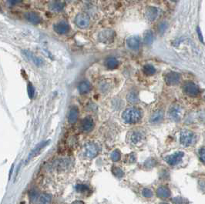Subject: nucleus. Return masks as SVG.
Returning <instances> with one entry per match:
<instances>
[{
	"label": "nucleus",
	"instance_id": "obj_1",
	"mask_svg": "<svg viewBox=\"0 0 205 204\" xmlns=\"http://www.w3.org/2000/svg\"><path fill=\"white\" fill-rule=\"evenodd\" d=\"M122 118L126 123H136L141 118V112H140V109L136 107L128 108L123 113Z\"/></svg>",
	"mask_w": 205,
	"mask_h": 204
},
{
	"label": "nucleus",
	"instance_id": "obj_2",
	"mask_svg": "<svg viewBox=\"0 0 205 204\" xmlns=\"http://www.w3.org/2000/svg\"><path fill=\"white\" fill-rule=\"evenodd\" d=\"M89 23H90V18L87 14L84 12L77 14L75 18V24L76 26L80 29L87 28L89 25Z\"/></svg>",
	"mask_w": 205,
	"mask_h": 204
},
{
	"label": "nucleus",
	"instance_id": "obj_3",
	"mask_svg": "<svg viewBox=\"0 0 205 204\" xmlns=\"http://www.w3.org/2000/svg\"><path fill=\"white\" fill-rule=\"evenodd\" d=\"M99 152V147L97 144L93 143H89L85 146L84 150V156L86 158L93 159L96 157Z\"/></svg>",
	"mask_w": 205,
	"mask_h": 204
},
{
	"label": "nucleus",
	"instance_id": "obj_4",
	"mask_svg": "<svg viewBox=\"0 0 205 204\" xmlns=\"http://www.w3.org/2000/svg\"><path fill=\"white\" fill-rule=\"evenodd\" d=\"M194 136L189 130H183L180 135V143L184 146H189L194 143Z\"/></svg>",
	"mask_w": 205,
	"mask_h": 204
},
{
	"label": "nucleus",
	"instance_id": "obj_5",
	"mask_svg": "<svg viewBox=\"0 0 205 204\" xmlns=\"http://www.w3.org/2000/svg\"><path fill=\"white\" fill-rule=\"evenodd\" d=\"M184 92L190 97H196L199 94V88L196 84L192 82H187L184 85Z\"/></svg>",
	"mask_w": 205,
	"mask_h": 204
},
{
	"label": "nucleus",
	"instance_id": "obj_6",
	"mask_svg": "<svg viewBox=\"0 0 205 204\" xmlns=\"http://www.w3.org/2000/svg\"><path fill=\"white\" fill-rule=\"evenodd\" d=\"M114 32L111 29L103 30L99 34V40L102 43H110L114 39Z\"/></svg>",
	"mask_w": 205,
	"mask_h": 204
},
{
	"label": "nucleus",
	"instance_id": "obj_7",
	"mask_svg": "<svg viewBox=\"0 0 205 204\" xmlns=\"http://www.w3.org/2000/svg\"><path fill=\"white\" fill-rule=\"evenodd\" d=\"M184 156V153L183 152H176L175 153L172 155L167 156L165 157V161L171 166H175L178 164L179 162H181L182 158Z\"/></svg>",
	"mask_w": 205,
	"mask_h": 204
},
{
	"label": "nucleus",
	"instance_id": "obj_8",
	"mask_svg": "<svg viewBox=\"0 0 205 204\" xmlns=\"http://www.w3.org/2000/svg\"><path fill=\"white\" fill-rule=\"evenodd\" d=\"M180 76L178 73L176 72H170L165 76L164 80L166 84L168 86H174L177 85L180 82Z\"/></svg>",
	"mask_w": 205,
	"mask_h": 204
},
{
	"label": "nucleus",
	"instance_id": "obj_9",
	"mask_svg": "<svg viewBox=\"0 0 205 204\" xmlns=\"http://www.w3.org/2000/svg\"><path fill=\"white\" fill-rule=\"evenodd\" d=\"M65 2L63 0H51L49 1L48 6L51 11L55 12H61L65 7Z\"/></svg>",
	"mask_w": 205,
	"mask_h": 204
},
{
	"label": "nucleus",
	"instance_id": "obj_10",
	"mask_svg": "<svg viewBox=\"0 0 205 204\" xmlns=\"http://www.w3.org/2000/svg\"><path fill=\"white\" fill-rule=\"evenodd\" d=\"M126 46L131 50H137L140 46V39L137 36H130L126 39Z\"/></svg>",
	"mask_w": 205,
	"mask_h": 204
},
{
	"label": "nucleus",
	"instance_id": "obj_11",
	"mask_svg": "<svg viewBox=\"0 0 205 204\" xmlns=\"http://www.w3.org/2000/svg\"><path fill=\"white\" fill-rule=\"evenodd\" d=\"M144 137V135L143 132L140 131V130H134L133 132H131L129 136L130 142L131 143V144L137 145L143 140Z\"/></svg>",
	"mask_w": 205,
	"mask_h": 204
},
{
	"label": "nucleus",
	"instance_id": "obj_12",
	"mask_svg": "<svg viewBox=\"0 0 205 204\" xmlns=\"http://www.w3.org/2000/svg\"><path fill=\"white\" fill-rule=\"evenodd\" d=\"M53 29L57 34L65 35L70 31V26L66 22H59L54 25Z\"/></svg>",
	"mask_w": 205,
	"mask_h": 204
},
{
	"label": "nucleus",
	"instance_id": "obj_13",
	"mask_svg": "<svg viewBox=\"0 0 205 204\" xmlns=\"http://www.w3.org/2000/svg\"><path fill=\"white\" fill-rule=\"evenodd\" d=\"M93 119L90 116H86L81 122V129L83 130V131L86 132V133L90 132L93 129Z\"/></svg>",
	"mask_w": 205,
	"mask_h": 204
},
{
	"label": "nucleus",
	"instance_id": "obj_14",
	"mask_svg": "<svg viewBox=\"0 0 205 204\" xmlns=\"http://www.w3.org/2000/svg\"><path fill=\"white\" fill-rule=\"evenodd\" d=\"M168 114L171 120L177 122L180 119V108L178 106H171Z\"/></svg>",
	"mask_w": 205,
	"mask_h": 204
},
{
	"label": "nucleus",
	"instance_id": "obj_15",
	"mask_svg": "<svg viewBox=\"0 0 205 204\" xmlns=\"http://www.w3.org/2000/svg\"><path fill=\"white\" fill-rule=\"evenodd\" d=\"M25 18L28 22L30 23L34 24V25H37L41 23V17L39 16V14L34 12H29L25 14Z\"/></svg>",
	"mask_w": 205,
	"mask_h": 204
},
{
	"label": "nucleus",
	"instance_id": "obj_16",
	"mask_svg": "<svg viewBox=\"0 0 205 204\" xmlns=\"http://www.w3.org/2000/svg\"><path fill=\"white\" fill-rule=\"evenodd\" d=\"M158 16V9L156 7L150 6L146 11V17L149 21H154Z\"/></svg>",
	"mask_w": 205,
	"mask_h": 204
},
{
	"label": "nucleus",
	"instance_id": "obj_17",
	"mask_svg": "<svg viewBox=\"0 0 205 204\" xmlns=\"http://www.w3.org/2000/svg\"><path fill=\"white\" fill-rule=\"evenodd\" d=\"M164 111L161 110V109L157 110L156 112L153 113L151 115V116H150V122L153 124L159 123L160 122H161V121L163 120V119H164Z\"/></svg>",
	"mask_w": 205,
	"mask_h": 204
},
{
	"label": "nucleus",
	"instance_id": "obj_18",
	"mask_svg": "<svg viewBox=\"0 0 205 204\" xmlns=\"http://www.w3.org/2000/svg\"><path fill=\"white\" fill-rule=\"evenodd\" d=\"M78 116H79V110L76 106H73L70 109L68 115V122L70 123L73 124L77 121Z\"/></svg>",
	"mask_w": 205,
	"mask_h": 204
},
{
	"label": "nucleus",
	"instance_id": "obj_19",
	"mask_svg": "<svg viewBox=\"0 0 205 204\" xmlns=\"http://www.w3.org/2000/svg\"><path fill=\"white\" fill-rule=\"evenodd\" d=\"M171 190L166 186H161L157 190V196L161 199H166L171 197Z\"/></svg>",
	"mask_w": 205,
	"mask_h": 204
},
{
	"label": "nucleus",
	"instance_id": "obj_20",
	"mask_svg": "<svg viewBox=\"0 0 205 204\" xmlns=\"http://www.w3.org/2000/svg\"><path fill=\"white\" fill-rule=\"evenodd\" d=\"M105 66L109 69H114L119 66V61L115 57H108L105 60Z\"/></svg>",
	"mask_w": 205,
	"mask_h": 204
},
{
	"label": "nucleus",
	"instance_id": "obj_21",
	"mask_svg": "<svg viewBox=\"0 0 205 204\" xmlns=\"http://www.w3.org/2000/svg\"><path fill=\"white\" fill-rule=\"evenodd\" d=\"M49 143V141H46V142H44V143H41L40 144L38 145V146H36V147L35 148L33 151H32V153L30 154V157H28V159H27V160H29L30 159L33 158V157H36V156H37L38 154L40 153L41 151L43 150V148H44L45 146H46Z\"/></svg>",
	"mask_w": 205,
	"mask_h": 204
},
{
	"label": "nucleus",
	"instance_id": "obj_22",
	"mask_svg": "<svg viewBox=\"0 0 205 204\" xmlns=\"http://www.w3.org/2000/svg\"><path fill=\"white\" fill-rule=\"evenodd\" d=\"M91 86L88 81H83L80 83L79 86H78V90L80 94H86L90 90Z\"/></svg>",
	"mask_w": 205,
	"mask_h": 204
},
{
	"label": "nucleus",
	"instance_id": "obj_23",
	"mask_svg": "<svg viewBox=\"0 0 205 204\" xmlns=\"http://www.w3.org/2000/svg\"><path fill=\"white\" fill-rule=\"evenodd\" d=\"M153 40H154V35H153V32L150 31V30H147L144 34V43L147 44V45H150V44L153 43Z\"/></svg>",
	"mask_w": 205,
	"mask_h": 204
},
{
	"label": "nucleus",
	"instance_id": "obj_24",
	"mask_svg": "<svg viewBox=\"0 0 205 204\" xmlns=\"http://www.w3.org/2000/svg\"><path fill=\"white\" fill-rule=\"evenodd\" d=\"M143 73L147 76H153L156 73V69L152 65L147 64L143 67Z\"/></svg>",
	"mask_w": 205,
	"mask_h": 204
},
{
	"label": "nucleus",
	"instance_id": "obj_25",
	"mask_svg": "<svg viewBox=\"0 0 205 204\" xmlns=\"http://www.w3.org/2000/svg\"><path fill=\"white\" fill-rule=\"evenodd\" d=\"M51 203V196L47 193H43L39 198L38 204H50Z\"/></svg>",
	"mask_w": 205,
	"mask_h": 204
},
{
	"label": "nucleus",
	"instance_id": "obj_26",
	"mask_svg": "<svg viewBox=\"0 0 205 204\" xmlns=\"http://www.w3.org/2000/svg\"><path fill=\"white\" fill-rule=\"evenodd\" d=\"M127 100L128 101L130 102V103H137L138 101V95H137V92H130L127 95Z\"/></svg>",
	"mask_w": 205,
	"mask_h": 204
},
{
	"label": "nucleus",
	"instance_id": "obj_27",
	"mask_svg": "<svg viewBox=\"0 0 205 204\" xmlns=\"http://www.w3.org/2000/svg\"><path fill=\"white\" fill-rule=\"evenodd\" d=\"M110 158H111L112 160L114 161V162H117V161H119L121 158V152H120L119 150H117V149L113 151V152L111 153V154H110Z\"/></svg>",
	"mask_w": 205,
	"mask_h": 204
},
{
	"label": "nucleus",
	"instance_id": "obj_28",
	"mask_svg": "<svg viewBox=\"0 0 205 204\" xmlns=\"http://www.w3.org/2000/svg\"><path fill=\"white\" fill-rule=\"evenodd\" d=\"M112 173H113V174H114L115 176H117V177H122L123 175H124V173H123V170H121V168H119V167L116 166H113V168H112Z\"/></svg>",
	"mask_w": 205,
	"mask_h": 204
},
{
	"label": "nucleus",
	"instance_id": "obj_29",
	"mask_svg": "<svg viewBox=\"0 0 205 204\" xmlns=\"http://www.w3.org/2000/svg\"><path fill=\"white\" fill-rule=\"evenodd\" d=\"M142 195L145 198H151L153 197V192H152L151 189H148V188H144L142 190Z\"/></svg>",
	"mask_w": 205,
	"mask_h": 204
},
{
	"label": "nucleus",
	"instance_id": "obj_30",
	"mask_svg": "<svg viewBox=\"0 0 205 204\" xmlns=\"http://www.w3.org/2000/svg\"><path fill=\"white\" fill-rule=\"evenodd\" d=\"M167 27H168L167 23H166V22H162V23H160L159 26H158V31H159V33H161V34H163V33H164L165 32H166Z\"/></svg>",
	"mask_w": 205,
	"mask_h": 204
},
{
	"label": "nucleus",
	"instance_id": "obj_31",
	"mask_svg": "<svg viewBox=\"0 0 205 204\" xmlns=\"http://www.w3.org/2000/svg\"><path fill=\"white\" fill-rule=\"evenodd\" d=\"M27 90H28V94H29V97L30 99H33V96L35 95V89L33 87V86L32 85V83H29L28 84V88H27Z\"/></svg>",
	"mask_w": 205,
	"mask_h": 204
},
{
	"label": "nucleus",
	"instance_id": "obj_32",
	"mask_svg": "<svg viewBox=\"0 0 205 204\" xmlns=\"http://www.w3.org/2000/svg\"><path fill=\"white\" fill-rule=\"evenodd\" d=\"M30 197L31 201L35 202L38 198V192L36 190V189H33V190H31V192H30Z\"/></svg>",
	"mask_w": 205,
	"mask_h": 204
},
{
	"label": "nucleus",
	"instance_id": "obj_33",
	"mask_svg": "<svg viewBox=\"0 0 205 204\" xmlns=\"http://www.w3.org/2000/svg\"><path fill=\"white\" fill-rule=\"evenodd\" d=\"M186 201L184 198H182V197H177L173 200V203L174 204H186Z\"/></svg>",
	"mask_w": 205,
	"mask_h": 204
},
{
	"label": "nucleus",
	"instance_id": "obj_34",
	"mask_svg": "<svg viewBox=\"0 0 205 204\" xmlns=\"http://www.w3.org/2000/svg\"><path fill=\"white\" fill-rule=\"evenodd\" d=\"M155 164H156V161L153 159H148V160L146 161L145 166L147 167V168H151V167H153Z\"/></svg>",
	"mask_w": 205,
	"mask_h": 204
},
{
	"label": "nucleus",
	"instance_id": "obj_35",
	"mask_svg": "<svg viewBox=\"0 0 205 204\" xmlns=\"http://www.w3.org/2000/svg\"><path fill=\"white\" fill-rule=\"evenodd\" d=\"M87 189L88 187L86 186H85V185H79V186H76V190H77L78 192H86V190H87Z\"/></svg>",
	"mask_w": 205,
	"mask_h": 204
},
{
	"label": "nucleus",
	"instance_id": "obj_36",
	"mask_svg": "<svg viewBox=\"0 0 205 204\" xmlns=\"http://www.w3.org/2000/svg\"><path fill=\"white\" fill-rule=\"evenodd\" d=\"M200 159H201V162H204L205 164V149H201L199 152Z\"/></svg>",
	"mask_w": 205,
	"mask_h": 204
},
{
	"label": "nucleus",
	"instance_id": "obj_37",
	"mask_svg": "<svg viewBox=\"0 0 205 204\" xmlns=\"http://www.w3.org/2000/svg\"><path fill=\"white\" fill-rule=\"evenodd\" d=\"M21 2H22V0H7V2L10 6H15V5L20 4Z\"/></svg>",
	"mask_w": 205,
	"mask_h": 204
},
{
	"label": "nucleus",
	"instance_id": "obj_38",
	"mask_svg": "<svg viewBox=\"0 0 205 204\" xmlns=\"http://www.w3.org/2000/svg\"><path fill=\"white\" fill-rule=\"evenodd\" d=\"M197 33H198V36H199V39H200V40H201V42H202V43H204V39H203L202 33H201V29H200L199 27L197 28Z\"/></svg>",
	"mask_w": 205,
	"mask_h": 204
},
{
	"label": "nucleus",
	"instance_id": "obj_39",
	"mask_svg": "<svg viewBox=\"0 0 205 204\" xmlns=\"http://www.w3.org/2000/svg\"><path fill=\"white\" fill-rule=\"evenodd\" d=\"M137 160V157H136L135 154H132L130 156V162H135Z\"/></svg>",
	"mask_w": 205,
	"mask_h": 204
},
{
	"label": "nucleus",
	"instance_id": "obj_40",
	"mask_svg": "<svg viewBox=\"0 0 205 204\" xmlns=\"http://www.w3.org/2000/svg\"><path fill=\"white\" fill-rule=\"evenodd\" d=\"M73 204H84V203H83V202H82V201H79V200H76V201L73 202Z\"/></svg>",
	"mask_w": 205,
	"mask_h": 204
},
{
	"label": "nucleus",
	"instance_id": "obj_41",
	"mask_svg": "<svg viewBox=\"0 0 205 204\" xmlns=\"http://www.w3.org/2000/svg\"><path fill=\"white\" fill-rule=\"evenodd\" d=\"M171 1H172V2H177V0H171Z\"/></svg>",
	"mask_w": 205,
	"mask_h": 204
},
{
	"label": "nucleus",
	"instance_id": "obj_42",
	"mask_svg": "<svg viewBox=\"0 0 205 204\" xmlns=\"http://www.w3.org/2000/svg\"><path fill=\"white\" fill-rule=\"evenodd\" d=\"M204 101H205V95H204Z\"/></svg>",
	"mask_w": 205,
	"mask_h": 204
},
{
	"label": "nucleus",
	"instance_id": "obj_43",
	"mask_svg": "<svg viewBox=\"0 0 205 204\" xmlns=\"http://www.w3.org/2000/svg\"><path fill=\"white\" fill-rule=\"evenodd\" d=\"M161 204H168V203H161Z\"/></svg>",
	"mask_w": 205,
	"mask_h": 204
}]
</instances>
